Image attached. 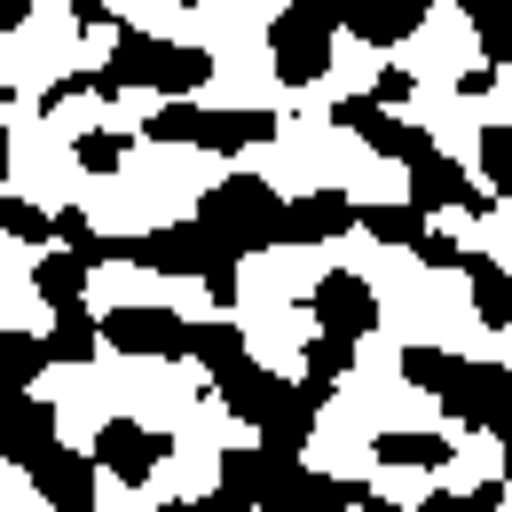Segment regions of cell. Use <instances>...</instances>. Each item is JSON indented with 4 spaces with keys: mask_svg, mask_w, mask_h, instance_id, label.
<instances>
[{
    "mask_svg": "<svg viewBox=\"0 0 512 512\" xmlns=\"http://www.w3.org/2000/svg\"><path fill=\"white\" fill-rule=\"evenodd\" d=\"M418 260H426V268H465V253L449 245L442 229H426V237H418Z\"/></svg>",
    "mask_w": 512,
    "mask_h": 512,
    "instance_id": "cell-33",
    "label": "cell"
},
{
    "mask_svg": "<svg viewBox=\"0 0 512 512\" xmlns=\"http://www.w3.org/2000/svg\"><path fill=\"white\" fill-rule=\"evenodd\" d=\"M355 229H371L379 245H418V237H426L418 205H355Z\"/></svg>",
    "mask_w": 512,
    "mask_h": 512,
    "instance_id": "cell-27",
    "label": "cell"
},
{
    "mask_svg": "<svg viewBox=\"0 0 512 512\" xmlns=\"http://www.w3.org/2000/svg\"><path fill=\"white\" fill-rule=\"evenodd\" d=\"M465 276H473V316L489 331H512V268L489 253H465Z\"/></svg>",
    "mask_w": 512,
    "mask_h": 512,
    "instance_id": "cell-19",
    "label": "cell"
},
{
    "mask_svg": "<svg viewBox=\"0 0 512 512\" xmlns=\"http://www.w3.org/2000/svg\"><path fill=\"white\" fill-rule=\"evenodd\" d=\"M355 40H371V48H394V40H410L418 24H426V0H363V8H331Z\"/></svg>",
    "mask_w": 512,
    "mask_h": 512,
    "instance_id": "cell-17",
    "label": "cell"
},
{
    "mask_svg": "<svg viewBox=\"0 0 512 512\" xmlns=\"http://www.w3.org/2000/svg\"><path fill=\"white\" fill-rule=\"evenodd\" d=\"M24 16H32V0H0V32H16Z\"/></svg>",
    "mask_w": 512,
    "mask_h": 512,
    "instance_id": "cell-36",
    "label": "cell"
},
{
    "mask_svg": "<svg viewBox=\"0 0 512 512\" xmlns=\"http://www.w3.org/2000/svg\"><path fill=\"white\" fill-rule=\"evenodd\" d=\"M32 489L48 497L56 512H95V449H48L40 465H32Z\"/></svg>",
    "mask_w": 512,
    "mask_h": 512,
    "instance_id": "cell-14",
    "label": "cell"
},
{
    "mask_svg": "<svg viewBox=\"0 0 512 512\" xmlns=\"http://www.w3.org/2000/svg\"><path fill=\"white\" fill-rule=\"evenodd\" d=\"M505 505V481H481V489H434L418 512H497Z\"/></svg>",
    "mask_w": 512,
    "mask_h": 512,
    "instance_id": "cell-31",
    "label": "cell"
},
{
    "mask_svg": "<svg viewBox=\"0 0 512 512\" xmlns=\"http://www.w3.org/2000/svg\"><path fill=\"white\" fill-rule=\"evenodd\" d=\"M190 221H197V229H205V237H213L229 260L260 253V245H284V197L268 190L260 174H229L221 190H205Z\"/></svg>",
    "mask_w": 512,
    "mask_h": 512,
    "instance_id": "cell-4",
    "label": "cell"
},
{
    "mask_svg": "<svg viewBox=\"0 0 512 512\" xmlns=\"http://www.w3.org/2000/svg\"><path fill=\"white\" fill-rule=\"evenodd\" d=\"M292 481H300V457H284V449H268V442L221 457V497L237 512H284Z\"/></svg>",
    "mask_w": 512,
    "mask_h": 512,
    "instance_id": "cell-9",
    "label": "cell"
},
{
    "mask_svg": "<svg viewBox=\"0 0 512 512\" xmlns=\"http://www.w3.org/2000/svg\"><path fill=\"white\" fill-rule=\"evenodd\" d=\"M158 512H237L229 497H182V505H158Z\"/></svg>",
    "mask_w": 512,
    "mask_h": 512,
    "instance_id": "cell-35",
    "label": "cell"
},
{
    "mask_svg": "<svg viewBox=\"0 0 512 512\" xmlns=\"http://www.w3.org/2000/svg\"><path fill=\"white\" fill-rule=\"evenodd\" d=\"M79 166H87V174H119V166H127V134L87 127L79 134Z\"/></svg>",
    "mask_w": 512,
    "mask_h": 512,
    "instance_id": "cell-30",
    "label": "cell"
},
{
    "mask_svg": "<svg viewBox=\"0 0 512 512\" xmlns=\"http://www.w3.org/2000/svg\"><path fill=\"white\" fill-rule=\"evenodd\" d=\"M190 331L174 308H111L103 316V347H119V355H158V363H190Z\"/></svg>",
    "mask_w": 512,
    "mask_h": 512,
    "instance_id": "cell-10",
    "label": "cell"
},
{
    "mask_svg": "<svg viewBox=\"0 0 512 512\" xmlns=\"http://www.w3.org/2000/svg\"><path fill=\"white\" fill-rule=\"evenodd\" d=\"M0 331H8V316H0Z\"/></svg>",
    "mask_w": 512,
    "mask_h": 512,
    "instance_id": "cell-40",
    "label": "cell"
},
{
    "mask_svg": "<svg viewBox=\"0 0 512 512\" xmlns=\"http://www.w3.org/2000/svg\"><path fill=\"white\" fill-rule=\"evenodd\" d=\"M371 512H402V505H386V497H371Z\"/></svg>",
    "mask_w": 512,
    "mask_h": 512,
    "instance_id": "cell-39",
    "label": "cell"
},
{
    "mask_svg": "<svg viewBox=\"0 0 512 512\" xmlns=\"http://www.w3.org/2000/svg\"><path fill=\"white\" fill-rule=\"evenodd\" d=\"M95 347H103V316L64 308V316H56V331H48V363H95Z\"/></svg>",
    "mask_w": 512,
    "mask_h": 512,
    "instance_id": "cell-22",
    "label": "cell"
},
{
    "mask_svg": "<svg viewBox=\"0 0 512 512\" xmlns=\"http://www.w3.org/2000/svg\"><path fill=\"white\" fill-rule=\"evenodd\" d=\"M213 394H221V410H229V418L260 426V442L284 449V457H300V449H308V434H316V410H323L308 386H292V379H276V371H260L253 355H245V363H229V371L213 379Z\"/></svg>",
    "mask_w": 512,
    "mask_h": 512,
    "instance_id": "cell-2",
    "label": "cell"
},
{
    "mask_svg": "<svg viewBox=\"0 0 512 512\" xmlns=\"http://www.w3.org/2000/svg\"><path fill=\"white\" fill-rule=\"evenodd\" d=\"M103 71H111L119 87H158V95L190 103L197 87L213 79V56H205V48H182V40H158V32H119V48H111Z\"/></svg>",
    "mask_w": 512,
    "mask_h": 512,
    "instance_id": "cell-5",
    "label": "cell"
},
{
    "mask_svg": "<svg viewBox=\"0 0 512 512\" xmlns=\"http://www.w3.org/2000/svg\"><path fill=\"white\" fill-rule=\"evenodd\" d=\"M0 119H8V87H0ZM0 182H8V127H0Z\"/></svg>",
    "mask_w": 512,
    "mask_h": 512,
    "instance_id": "cell-37",
    "label": "cell"
},
{
    "mask_svg": "<svg viewBox=\"0 0 512 512\" xmlns=\"http://www.w3.org/2000/svg\"><path fill=\"white\" fill-rule=\"evenodd\" d=\"M371 457H379V465H410V473H442L457 449H449L442 434H379Z\"/></svg>",
    "mask_w": 512,
    "mask_h": 512,
    "instance_id": "cell-21",
    "label": "cell"
},
{
    "mask_svg": "<svg viewBox=\"0 0 512 512\" xmlns=\"http://www.w3.org/2000/svg\"><path fill=\"white\" fill-rule=\"evenodd\" d=\"M190 363H205V371L221 379L229 363H245V331H237V323H229V316L197 323V331H190Z\"/></svg>",
    "mask_w": 512,
    "mask_h": 512,
    "instance_id": "cell-26",
    "label": "cell"
},
{
    "mask_svg": "<svg viewBox=\"0 0 512 512\" xmlns=\"http://www.w3.org/2000/svg\"><path fill=\"white\" fill-rule=\"evenodd\" d=\"M174 457V434H158V426H134V418H111L103 434H95V465L111 473V481H150L158 465Z\"/></svg>",
    "mask_w": 512,
    "mask_h": 512,
    "instance_id": "cell-12",
    "label": "cell"
},
{
    "mask_svg": "<svg viewBox=\"0 0 512 512\" xmlns=\"http://www.w3.org/2000/svg\"><path fill=\"white\" fill-rule=\"evenodd\" d=\"M0 237L48 245V237H56V213H40V205H24V197H0Z\"/></svg>",
    "mask_w": 512,
    "mask_h": 512,
    "instance_id": "cell-29",
    "label": "cell"
},
{
    "mask_svg": "<svg viewBox=\"0 0 512 512\" xmlns=\"http://www.w3.org/2000/svg\"><path fill=\"white\" fill-rule=\"evenodd\" d=\"M410 205H418V221H426V213H497V205H489V190H481V182L449 158L434 134L410 150Z\"/></svg>",
    "mask_w": 512,
    "mask_h": 512,
    "instance_id": "cell-8",
    "label": "cell"
},
{
    "mask_svg": "<svg viewBox=\"0 0 512 512\" xmlns=\"http://www.w3.org/2000/svg\"><path fill=\"white\" fill-rule=\"evenodd\" d=\"M268 134H276L268 111H205V103H166V111H150V142H190V150H253Z\"/></svg>",
    "mask_w": 512,
    "mask_h": 512,
    "instance_id": "cell-6",
    "label": "cell"
},
{
    "mask_svg": "<svg viewBox=\"0 0 512 512\" xmlns=\"http://www.w3.org/2000/svg\"><path fill=\"white\" fill-rule=\"evenodd\" d=\"M347 363H355V347H347V339H331V331H316V339H308V355H300V386L323 402L331 386L347 379Z\"/></svg>",
    "mask_w": 512,
    "mask_h": 512,
    "instance_id": "cell-23",
    "label": "cell"
},
{
    "mask_svg": "<svg viewBox=\"0 0 512 512\" xmlns=\"http://www.w3.org/2000/svg\"><path fill=\"white\" fill-rule=\"evenodd\" d=\"M308 308H316V323L331 331V339H363V331H379V292L355 276V268H323L316 292H308Z\"/></svg>",
    "mask_w": 512,
    "mask_h": 512,
    "instance_id": "cell-11",
    "label": "cell"
},
{
    "mask_svg": "<svg viewBox=\"0 0 512 512\" xmlns=\"http://www.w3.org/2000/svg\"><path fill=\"white\" fill-rule=\"evenodd\" d=\"M497 449H505V473H512V426H505V434H497Z\"/></svg>",
    "mask_w": 512,
    "mask_h": 512,
    "instance_id": "cell-38",
    "label": "cell"
},
{
    "mask_svg": "<svg viewBox=\"0 0 512 512\" xmlns=\"http://www.w3.org/2000/svg\"><path fill=\"white\" fill-rule=\"evenodd\" d=\"M56 449V402H40V394H16V402H0V457L8 465H40Z\"/></svg>",
    "mask_w": 512,
    "mask_h": 512,
    "instance_id": "cell-13",
    "label": "cell"
},
{
    "mask_svg": "<svg viewBox=\"0 0 512 512\" xmlns=\"http://www.w3.org/2000/svg\"><path fill=\"white\" fill-rule=\"evenodd\" d=\"M481 190H489V197H512V127H489V134H481Z\"/></svg>",
    "mask_w": 512,
    "mask_h": 512,
    "instance_id": "cell-28",
    "label": "cell"
},
{
    "mask_svg": "<svg viewBox=\"0 0 512 512\" xmlns=\"http://www.w3.org/2000/svg\"><path fill=\"white\" fill-rule=\"evenodd\" d=\"M331 32H339L331 8H284V16L268 24L276 79H284V87H316V79H331Z\"/></svg>",
    "mask_w": 512,
    "mask_h": 512,
    "instance_id": "cell-7",
    "label": "cell"
},
{
    "mask_svg": "<svg viewBox=\"0 0 512 512\" xmlns=\"http://www.w3.org/2000/svg\"><path fill=\"white\" fill-rule=\"evenodd\" d=\"M103 260H134V268H158V276H197L221 308L237 300V260L221 253L197 221H174V229H150V237H103Z\"/></svg>",
    "mask_w": 512,
    "mask_h": 512,
    "instance_id": "cell-3",
    "label": "cell"
},
{
    "mask_svg": "<svg viewBox=\"0 0 512 512\" xmlns=\"http://www.w3.org/2000/svg\"><path fill=\"white\" fill-rule=\"evenodd\" d=\"M95 260H103V245H87V253H40V268H32V292H40V300L64 316V308H79V292H87Z\"/></svg>",
    "mask_w": 512,
    "mask_h": 512,
    "instance_id": "cell-18",
    "label": "cell"
},
{
    "mask_svg": "<svg viewBox=\"0 0 512 512\" xmlns=\"http://www.w3.org/2000/svg\"><path fill=\"white\" fill-rule=\"evenodd\" d=\"M465 16H473V32H481V64L497 71L512 64V0H457Z\"/></svg>",
    "mask_w": 512,
    "mask_h": 512,
    "instance_id": "cell-24",
    "label": "cell"
},
{
    "mask_svg": "<svg viewBox=\"0 0 512 512\" xmlns=\"http://www.w3.org/2000/svg\"><path fill=\"white\" fill-rule=\"evenodd\" d=\"M347 229H355V197H339V190H308L284 205V245H331Z\"/></svg>",
    "mask_w": 512,
    "mask_h": 512,
    "instance_id": "cell-15",
    "label": "cell"
},
{
    "mask_svg": "<svg viewBox=\"0 0 512 512\" xmlns=\"http://www.w3.org/2000/svg\"><path fill=\"white\" fill-rule=\"evenodd\" d=\"M331 119H339V127H355L371 150H379V158H402V166H410V150L426 142V127H402V119H386L371 95H347V103H331Z\"/></svg>",
    "mask_w": 512,
    "mask_h": 512,
    "instance_id": "cell-16",
    "label": "cell"
},
{
    "mask_svg": "<svg viewBox=\"0 0 512 512\" xmlns=\"http://www.w3.org/2000/svg\"><path fill=\"white\" fill-rule=\"evenodd\" d=\"M48 371V339H32V331H0V402H16V394H32V379Z\"/></svg>",
    "mask_w": 512,
    "mask_h": 512,
    "instance_id": "cell-20",
    "label": "cell"
},
{
    "mask_svg": "<svg viewBox=\"0 0 512 512\" xmlns=\"http://www.w3.org/2000/svg\"><path fill=\"white\" fill-rule=\"evenodd\" d=\"M347 505H363V489L355 481H331V473H308V465H300V481L284 497V512H347Z\"/></svg>",
    "mask_w": 512,
    "mask_h": 512,
    "instance_id": "cell-25",
    "label": "cell"
},
{
    "mask_svg": "<svg viewBox=\"0 0 512 512\" xmlns=\"http://www.w3.org/2000/svg\"><path fill=\"white\" fill-rule=\"evenodd\" d=\"M71 24H87V32H111V24H119V8H103V0H71Z\"/></svg>",
    "mask_w": 512,
    "mask_h": 512,
    "instance_id": "cell-34",
    "label": "cell"
},
{
    "mask_svg": "<svg viewBox=\"0 0 512 512\" xmlns=\"http://www.w3.org/2000/svg\"><path fill=\"white\" fill-rule=\"evenodd\" d=\"M410 87H418L410 71H394V64H386L379 79H371V103H379V111H394V103H410Z\"/></svg>",
    "mask_w": 512,
    "mask_h": 512,
    "instance_id": "cell-32",
    "label": "cell"
},
{
    "mask_svg": "<svg viewBox=\"0 0 512 512\" xmlns=\"http://www.w3.org/2000/svg\"><path fill=\"white\" fill-rule=\"evenodd\" d=\"M402 379L426 386L473 434H505L512 426V363H465L449 347H402Z\"/></svg>",
    "mask_w": 512,
    "mask_h": 512,
    "instance_id": "cell-1",
    "label": "cell"
}]
</instances>
